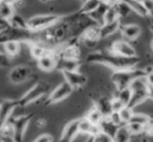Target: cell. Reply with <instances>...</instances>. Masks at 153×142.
Returning <instances> with one entry per match:
<instances>
[{
  "mask_svg": "<svg viewBox=\"0 0 153 142\" xmlns=\"http://www.w3.org/2000/svg\"><path fill=\"white\" fill-rule=\"evenodd\" d=\"M29 46V51H30V55L32 58H34L36 60H38L39 58L45 56V55L49 54V53L53 52L54 48H50V47L46 46L43 43L39 42L38 40H33V42L27 44Z\"/></svg>",
  "mask_w": 153,
  "mask_h": 142,
  "instance_id": "cell-16",
  "label": "cell"
},
{
  "mask_svg": "<svg viewBox=\"0 0 153 142\" xmlns=\"http://www.w3.org/2000/svg\"><path fill=\"white\" fill-rule=\"evenodd\" d=\"M151 68H152V70H153V66H151Z\"/></svg>",
  "mask_w": 153,
  "mask_h": 142,
  "instance_id": "cell-54",
  "label": "cell"
},
{
  "mask_svg": "<svg viewBox=\"0 0 153 142\" xmlns=\"http://www.w3.org/2000/svg\"><path fill=\"white\" fill-rule=\"evenodd\" d=\"M10 25L13 27H16V28L27 29L26 19H24L22 16H20V15H18V14H15L14 16L10 18Z\"/></svg>",
  "mask_w": 153,
  "mask_h": 142,
  "instance_id": "cell-33",
  "label": "cell"
},
{
  "mask_svg": "<svg viewBox=\"0 0 153 142\" xmlns=\"http://www.w3.org/2000/svg\"><path fill=\"white\" fill-rule=\"evenodd\" d=\"M109 6L111 5L105 3V2L102 0L101 3L98 5V7H97L95 10H93L91 14H89L88 16H89L90 18L98 25V26H101V25H103V23H104V16H105V14H106Z\"/></svg>",
  "mask_w": 153,
  "mask_h": 142,
  "instance_id": "cell-20",
  "label": "cell"
},
{
  "mask_svg": "<svg viewBox=\"0 0 153 142\" xmlns=\"http://www.w3.org/2000/svg\"><path fill=\"white\" fill-rule=\"evenodd\" d=\"M108 118L114 122V124H117L118 127L123 126V124H122V121H121V118H120L119 113H118V112H111V115L108 116Z\"/></svg>",
  "mask_w": 153,
  "mask_h": 142,
  "instance_id": "cell-42",
  "label": "cell"
},
{
  "mask_svg": "<svg viewBox=\"0 0 153 142\" xmlns=\"http://www.w3.org/2000/svg\"><path fill=\"white\" fill-rule=\"evenodd\" d=\"M32 75V70L28 65H17L10 71L8 80L13 84H21L27 81Z\"/></svg>",
  "mask_w": 153,
  "mask_h": 142,
  "instance_id": "cell-12",
  "label": "cell"
},
{
  "mask_svg": "<svg viewBox=\"0 0 153 142\" xmlns=\"http://www.w3.org/2000/svg\"><path fill=\"white\" fill-rule=\"evenodd\" d=\"M32 142H53V137L50 134H41Z\"/></svg>",
  "mask_w": 153,
  "mask_h": 142,
  "instance_id": "cell-41",
  "label": "cell"
},
{
  "mask_svg": "<svg viewBox=\"0 0 153 142\" xmlns=\"http://www.w3.org/2000/svg\"><path fill=\"white\" fill-rule=\"evenodd\" d=\"M51 91V85L47 81H39L34 85H32L22 96L17 99L18 108H24L34 102L41 100L44 96H47Z\"/></svg>",
  "mask_w": 153,
  "mask_h": 142,
  "instance_id": "cell-3",
  "label": "cell"
},
{
  "mask_svg": "<svg viewBox=\"0 0 153 142\" xmlns=\"http://www.w3.org/2000/svg\"><path fill=\"white\" fill-rule=\"evenodd\" d=\"M100 26L98 25H93V26L89 27L79 36V43L85 45L89 49L95 48L97 44L100 42Z\"/></svg>",
  "mask_w": 153,
  "mask_h": 142,
  "instance_id": "cell-11",
  "label": "cell"
},
{
  "mask_svg": "<svg viewBox=\"0 0 153 142\" xmlns=\"http://www.w3.org/2000/svg\"><path fill=\"white\" fill-rule=\"evenodd\" d=\"M80 1H81V3H83V2H85V1H87V0H80Z\"/></svg>",
  "mask_w": 153,
  "mask_h": 142,
  "instance_id": "cell-52",
  "label": "cell"
},
{
  "mask_svg": "<svg viewBox=\"0 0 153 142\" xmlns=\"http://www.w3.org/2000/svg\"><path fill=\"white\" fill-rule=\"evenodd\" d=\"M123 1L126 2L129 7H130L131 12L137 14V16L143 17V18H146L148 16L147 10H145L143 3L141 1H135V0H123Z\"/></svg>",
  "mask_w": 153,
  "mask_h": 142,
  "instance_id": "cell-24",
  "label": "cell"
},
{
  "mask_svg": "<svg viewBox=\"0 0 153 142\" xmlns=\"http://www.w3.org/2000/svg\"><path fill=\"white\" fill-rule=\"evenodd\" d=\"M142 3H143L145 10H147V14H149L153 10V0H143Z\"/></svg>",
  "mask_w": 153,
  "mask_h": 142,
  "instance_id": "cell-43",
  "label": "cell"
},
{
  "mask_svg": "<svg viewBox=\"0 0 153 142\" xmlns=\"http://www.w3.org/2000/svg\"><path fill=\"white\" fill-rule=\"evenodd\" d=\"M119 31L123 36V38L130 43L132 40H135L141 35L142 28L141 26H139L137 24H134V23H128V24H122L121 23Z\"/></svg>",
  "mask_w": 153,
  "mask_h": 142,
  "instance_id": "cell-15",
  "label": "cell"
},
{
  "mask_svg": "<svg viewBox=\"0 0 153 142\" xmlns=\"http://www.w3.org/2000/svg\"><path fill=\"white\" fill-rule=\"evenodd\" d=\"M36 64L38 68L43 72L49 73L51 71H54L56 68V56H55V48L53 52L49 53V54L45 55V56L39 58L36 60Z\"/></svg>",
  "mask_w": 153,
  "mask_h": 142,
  "instance_id": "cell-17",
  "label": "cell"
},
{
  "mask_svg": "<svg viewBox=\"0 0 153 142\" xmlns=\"http://www.w3.org/2000/svg\"><path fill=\"white\" fill-rule=\"evenodd\" d=\"M115 98H117L124 106H128L129 102H130V99H131L130 88L127 87L121 90H117V92H116V94H115Z\"/></svg>",
  "mask_w": 153,
  "mask_h": 142,
  "instance_id": "cell-32",
  "label": "cell"
},
{
  "mask_svg": "<svg viewBox=\"0 0 153 142\" xmlns=\"http://www.w3.org/2000/svg\"><path fill=\"white\" fill-rule=\"evenodd\" d=\"M111 52L123 57H135L137 53L135 48L129 42L125 40H116L111 43V47L108 48Z\"/></svg>",
  "mask_w": 153,
  "mask_h": 142,
  "instance_id": "cell-10",
  "label": "cell"
},
{
  "mask_svg": "<svg viewBox=\"0 0 153 142\" xmlns=\"http://www.w3.org/2000/svg\"><path fill=\"white\" fill-rule=\"evenodd\" d=\"M147 17H149L150 21H151V25H153V10H152L151 13H149V14H148Z\"/></svg>",
  "mask_w": 153,
  "mask_h": 142,
  "instance_id": "cell-48",
  "label": "cell"
},
{
  "mask_svg": "<svg viewBox=\"0 0 153 142\" xmlns=\"http://www.w3.org/2000/svg\"><path fill=\"white\" fill-rule=\"evenodd\" d=\"M64 76L65 82H67L72 87L73 90L79 89L83 87L88 82V77L85 74L80 73L79 71H74V72H61Z\"/></svg>",
  "mask_w": 153,
  "mask_h": 142,
  "instance_id": "cell-13",
  "label": "cell"
},
{
  "mask_svg": "<svg viewBox=\"0 0 153 142\" xmlns=\"http://www.w3.org/2000/svg\"><path fill=\"white\" fill-rule=\"evenodd\" d=\"M16 14L15 12V5L13 3H10L7 1H2L0 3V16L3 19L7 20L10 22V18Z\"/></svg>",
  "mask_w": 153,
  "mask_h": 142,
  "instance_id": "cell-25",
  "label": "cell"
},
{
  "mask_svg": "<svg viewBox=\"0 0 153 142\" xmlns=\"http://www.w3.org/2000/svg\"><path fill=\"white\" fill-rule=\"evenodd\" d=\"M46 126V120L44 119V118H40V119H38V121H36V127H39V128H43V127Z\"/></svg>",
  "mask_w": 153,
  "mask_h": 142,
  "instance_id": "cell-45",
  "label": "cell"
},
{
  "mask_svg": "<svg viewBox=\"0 0 153 142\" xmlns=\"http://www.w3.org/2000/svg\"><path fill=\"white\" fill-rule=\"evenodd\" d=\"M151 50L153 52V34H152V38H151Z\"/></svg>",
  "mask_w": 153,
  "mask_h": 142,
  "instance_id": "cell-50",
  "label": "cell"
},
{
  "mask_svg": "<svg viewBox=\"0 0 153 142\" xmlns=\"http://www.w3.org/2000/svg\"><path fill=\"white\" fill-rule=\"evenodd\" d=\"M102 0H87L85 1L83 3H81V6L77 12L79 14H82V15H89L91 14L93 10H95L98 5L101 3Z\"/></svg>",
  "mask_w": 153,
  "mask_h": 142,
  "instance_id": "cell-27",
  "label": "cell"
},
{
  "mask_svg": "<svg viewBox=\"0 0 153 142\" xmlns=\"http://www.w3.org/2000/svg\"><path fill=\"white\" fill-rule=\"evenodd\" d=\"M18 108L17 99H4L0 102V134L5 124L10 121L15 109Z\"/></svg>",
  "mask_w": 153,
  "mask_h": 142,
  "instance_id": "cell-9",
  "label": "cell"
},
{
  "mask_svg": "<svg viewBox=\"0 0 153 142\" xmlns=\"http://www.w3.org/2000/svg\"><path fill=\"white\" fill-rule=\"evenodd\" d=\"M116 21H121L119 16H118L117 10H116L115 5L109 6L106 14H105V16H104V23H113V22H116ZM104 23H103V24H104Z\"/></svg>",
  "mask_w": 153,
  "mask_h": 142,
  "instance_id": "cell-35",
  "label": "cell"
},
{
  "mask_svg": "<svg viewBox=\"0 0 153 142\" xmlns=\"http://www.w3.org/2000/svg\"><path fill=\"white\" fill-rule=\"evenodd\" d=\"M120 25H121V21H116V22L113 23H104L103 25H101L100 26L101 40L108 38V36L113 35L117 31H119Z\"/></svg>",
  "mask_w": 153,
  "mask_h": 142,
  "instance_id": "cell-23",
  "label": "cell"
},
{
  "mask_svg": "<svg viewBox=\"0 0 153 142\" xmlns=\"http://www.w3.org/2000/svg\"><path fill=\"white\" fill-rule=\"evenodd\" d=\"M78 130L79 134L87 135L88 137H94L97 133L100 132L99 127L93 126L92 124H90L85 117L79 118V124H78Z\"/></svg>",
  "mask_w": 153,
  "mask_h": 142,
  "instance_id": "cell-21",
  "label": "cell"
},
{
  "mask_svg": "<svg viewBox=\"0 0 153 142\" xmlns=\"http://www.w3.org/2000/svg\"><path fill=\"white\" fill-rule=\"evenodd\" d=\"M99 130L100 132L104 133V134L108 135L109 137L114 138L117 133V131L119 130L120 127H118L117 124H115L108 117H103V119L101 120V122L99 124Z\"/></svg>",
  "mask_w": 153,
  "mask_h": 142,
  "instance_id": "cell-22",
  "label": "cell"
},
{
  "mask_svg": "<svg viewBox=\"0 0 153 142\" xmlns=\"http://www.w3.org/2000/svg\"><path fill=\"white\" fill-rule=\"evenodd\" d=\"M115 7H116V10H117L118 16H119L120 20L129 17L131 13H132L130 10V7L128 6V4H127L126 2L123 1V0H120V1L115 5Z\"/></svg>",
  "mask_w": 153,
  "mask_h": 142,
  "instance_id": "cell-29",
  "label": "cell"
},
{
  "mask_svg": "<svg viewBox=\"0 0 153 142\" xmlns=\"http://www.w3.org/2000/svg\"><path fill=\"white\" fill-rule=\"evenodd\" d=\"M80 65V60L56 58V68H55V70H59L61 72H74V71H78Z\"/></svg>",
  "mask_w": 153,
  "mask_h": 142,
  "instance_id": "cell-18",
  "label": "cell"
},
{
  "mask_svg": "<svg viewBox=\"0 0 153 142\" xmlns=\"http://www.w3.org/2000/svg\"><path fill=\"white\" fill-rule=\"evenodd\" d=\"M85 61L88 63L102 64L111 68L113 71H122L137 68L139 63L141 62V57L139 55L135 57H123L106 49V50L93 51L88 54Z\"/></svg>",
  "mask_w": 153,
  "mask_h": 142,
  "instance_id": "cell-1",
  "label": "cell"
},
{
  "mask_svg": "<svg viewBox=\"0 0 153 142\" xmlns=\"http://www.w3.org/2000/svg\"><path fill=\"white\" fill-rule=\"evenodd\" d=\"M74 90L72 89L70 85L67 82L62 81L61 84H59L53 90H51L48 93V96L45 98L44 101V106H51V105H55L57 103H61L64 100L72 94Z\"/></svg>",
  "mask_w": 153,
  "mask_h": 142,
  "instance_id": "cell-8",
  "label": "cell"
},
{
  "mask_svg": "<svg viewBox=\"0 0 153 142\" xmlns=\"http://www.w3.org/2000/svg\"><path fill=\"white\" fill-rule=\"evenodd\" d=\"M131 139V135L129 134V132L127 131L126 127L121 126L119 128V130L117 131L115 137L113 138L114 142H130Z\"/></svg>",
  "mask_w": 153,
  "mask_h": 142,
  "instance_id": "cell-30",
  "label": "cell"
},
{
  "mask_svg": "<svg viewBox=\"0 0 153 142\" xmlns=\"http://www.w3.org/2000/svg\"><path fill=\"white\" fill-rule=\"evenodd\" d=\"M12 63H13V58H10L4 52L0 51V68H8L12 66Z\"/></svg>",
  "mask_w": 153,
  "mask_h": 142,
  "instance_id": "cell-38",
  "label": "cell"
},
{
  "mask_svg": "<svg viewBox=\"0 0 153 142\" xmlns=\"http://www.w3.org/2000/svg\"><path fill=\"white\" fill-rule=\"evenodd\" d=\"M41 2H44V3H46V2H49V1H51V0H40Z\"/></svg>",
  "mask_w": 153,
  "mask_h": 142,
  "instance_id": "cell-51",
  "label": "cell"
},
{
  "mask_svg": "<svg viewBox=\"0 0 153 142\" xmlns=\"http://www.w3.org/2000/svg\"><path fill=\"white\" fill-rule=\"evenodd\" d=\"M0 142H16L14 140L12 135H1L0 136Z\"/></svg>",
  "mask_w": 153,
  "mask_h": 142,
  "instance_id": "cell-44",
  "label": "cell"
},
{
  "mask_svg": "<svg viewBox=\"0 0 153 142\" xmlns=\"http://www.w3.org/2000/svg\"><path fill=\"white\" fill-rule=\"evenodd\" d=\"M87 142H114L113 138L102 132H99L94 137H88Z\"/></svg>",
  "mask_w": 153,
  "mask_h": 142,
  "instance_id": "cell-37",
  "label": "cell"
},
{
  "mask_svg": "<svg viewBox=\"0 0 153 142\" xmlns=\"http://www.w3.org/2000/svg\"><path fill=\"white\" fill-rule=\"evenodd\" d=\"M2 1H4V0H0V3H1V2H2Z\"/></svg>",
  "mask_w": 153,
  "mask_h": 142,
  "instance_id": "cell-53",
  "label": "cell"
},
{
  "mask_svg": "<svg viewBox=\"0 0 153 142\" xmlns=\"http://www.w3.org/2000/svg\"><path fill=\"white\" fill-rule=\"evenodd\" d=\"M150 119H151V117L149 115H147V114L134 112L129 122H137V124H143V126H147L149 124Z\"/></svg>",
  "mask_w": 153,
  "mask_h": 142,
  "instance_id": "cell-36",
  "label": "cell"
},
{
  "mask_svg": "<svg viewBox=\"0 0 153 142\" xmlns=\"http://www.w3.org/2000/svg\"><path fill=\"white\" fill-rule=\"evenodd\" d=\"M148 99L153 101V87H148Z\"/></svg>",
  "mask_w": 153,
  "mask_h": 142,
  "instance_id": "cell-47",
  "label": "cell"
},
{
  "mask_svg": "<svg viewBox=\"0 0 153 142\" xmlns=\"http://www.w3.org/2000/svg\"><path fill=\"white\" fill-rule=\"evenodd\" d=\"M147 73V68H130V70H122V71H113L111 76V82L114 83L116 89L121 90L124 88L129 87L133 80L140 77H145Z\"/></svg>",
  "mask_w": 153,
  "mask_h": 142,
  "instance_id": "cell-4",
  "label": "cell"
},
{
  "mask_svg": "<svg viewBox=\"0 0 153 142\" xmlns=\"http://www.w3.org/2000/svg\"><path fill=\"white\" fill-rule=\"evenodd\" d=\"M144 79H145L146 84L148 85V87H153V70L151 66L147 68V73H146Z\"/></svg>",
  "mask_w": 153,
  "mask_h": 142,
  "instance_id": "cell-40",
  "label": "cell"
},
{
  "mask_svg": "<svg viewBox=\"0 0 153 142\" xmlns=\"http://www.w3.org/2000/svg\"><path fill=\"white\" fill-rule=\"evenodd\" d=\"M124 107H125L124 105H123L117 98H115V96L111 98V111H113V112H119Z\"/></svg>",
  "mask_w": 153,
  "mask_h": 142,
  "instance_id": "cell-39",
  "label": "cell"
},
{
  "mask_svg": "<svg viewBox=\"0 0 153 142\" xmlns=\"http://www.w3.org/2000/svg\"><path fill=\"white\" fill-rule=\"evenodd\" d=\"M78 124H79V118L70 120L68 124H65L59 142H74L76 137L79 135Z\"/></svg>",
  "mask_w": 153,
  "mask_h": 142,
  "instance_id": "cell-14",
  "label": "cell"
},
{
  "mask_svg": "<svg viewBox=\"0 0 153 142\" xmlns=\"http://www.w3.org/2000/svg\"><path fill=\"white\" fill-rule=\"evenodd\" d=\"M125 127H126L127 131H128L129 134H130L131 136L145 134L146 126H143V124H137V122H128V124H125Z\"/></svg>",
  "mask_w": 153,
  "mask_h": 142,
  "instance_id": "cell-31",
  "label": "cell"
},
{
  "mask_svg": "<svg viewBox=\"0 0 153 142\" xmlns=\"http://www.w3.org/2000/svg\"><path fill=\"white\" fill-rule=\"evenodd\" d=\"M103 1H104L105 3L108 4V5L113 6V5H116V4H117L118 2L120 1V0H103Z\"/></svg>",
  "mask_w": 153,
  "mask_h": 142,
  "instance_id": "cell-46",
  "label": "cell"
},
{
  "mask_svg": "<svg viewBox=\"0 0 153 142\" xmlns=\"http://www.w3.org/2000/svg\"><path fill=\"white\" fill-rule=\"evenodd\" d=\"M38 38V32H32L29 29L16 28V27L8 26L0 31V45L3 46L8 42H17V43H29L33 42Z\"/></svg>",
  "mask_w": 153,
  "mask_h": 142,
  "instance_id": "cell-2",
  "label": "cell"
},
{
  "mask_svg": "<svg viewBox=\"0 0 153 142\" xmlns=\"http://www.w3.org/2000/svg\"><path fill=\"white\" fill-rule=\"evenodd\" d=\"M33 114L26 113L23 115L17 116L12 122V129H13V138L16 142H24V137L26 130L30 124Z\"/></svg>",
  "mask_w": 153,
  "mask_h": 142,
  "instance_id": "cell-7",
  "label": "cell"
},
{
  "mask_svg": "<svg viewBox=\"0 0 153 142\" xmlns=\"http://www.w3.org/2000/svg\"><path fill=\"white\" fill-rule=\"evenodd\" d=\"M20 47H21L20 43L8 42L3 45L4 53H5L6 55H8L10 58H13V57L17 56V55L20 53Z\"/></svg>",
  "mask_w": 153,
  "mask_h": 142,
  "instance_id": "cell-28",
  "label": "cell"
},
{
  "mask_svg": "<svg viewBox=\"0 0 153 142\" xmlns=\"http://www.w3.org/2000/svg\"><path fill=\"white\" fill-rule=\"evenodd\" d=\"M94 107L98 109L103 117H108L111 114V98L108 96H99L94 101Z\"/></svg>",
  "mask_w": 153,
  "mask_h": 142,
  "instance_id": "cell-19",
  "label": "cell"
},
{
  "mask_svg": "<svg viewBox=\"0 0 153 142\" xmlns=\"http://www.w3.org/2000/svg\"><path fill=\"white\" fill-rule=\"evenodd\" d=\"M85 118L90 122L92 124L93 126H99V124L101 122V120L103 119V115L101 114L100 111L98 109H96L94 106L90 109L89 111L87 112V114L85 115Z\"/></svg>",
  "mask_w": 153,
  "mask_h": 142,
  "instance_id": "cell-26",
  "label": "cell"
},
{
  "mask_svg": "<svg viewBox=\"0 0 153 142\" xmlns=\"http://www.w3.org/2000/svg\"><path fill=\"white\" fill-rule=\"evenodd\" d=\"M118 113H119V116H120V118H121V121H122L123 126H124V124H128V122L130 121L131 117H132L133 113H134V110L130 109L128 106H125L124 108H122Z\"/></svg>",
  "mask_w": 153,
  "mask_h": 142,
  "instance_id": "cell-34",
  "label": "cell"
},
{
  "mask_svg": "<svg viewBox=\"0 0 153 142\" xmlns=\"http://www.w3.org/2000/svg\"><path fill=\"white\" fill-rule=\"evenodd\" d=\"M131 91V99L128 104V107L134 110L137 106L142 105L146 100H148V85L144 77H140L133 80L129 85Z\"/></svg>",
  "mask_w": 153,
  "mask_h": 142,
  "instance_id": "cell-6",
  "label": "cell"
},
{
  "mask_svg": "<svg viewBox=\"0 0 153 142\" xmlns=\"http://www.w3.org/2000/svg\"><path fill=\"white\" fill-rule=\"evenodd\" d=\"M62 17H64V15L57 14H44L32 16L30 18L26 19L27 29H29L32 32L43 31V30L61 22Z\"/></svg>",
  "mask_w": 153,
  "mask_h": 142,
  "instance_id": "cell-5",
  "label": "cell"
},
{
  "mask_svg": "<svg viewBox=\"0 0 153 142\" xmlns=\"http://www.w3.org/2000/svg\"><path fill=\"white\" fill-rule=\"evenodd\" d=\"M141 142H150V141H149V139H148L147 136H143V138H142Z\"/></svg>",
  "mask_w": 153,
  "mask_h": 142,
  "instance_id": "cell-49",
  "label": "cell"
}]
</instances>
